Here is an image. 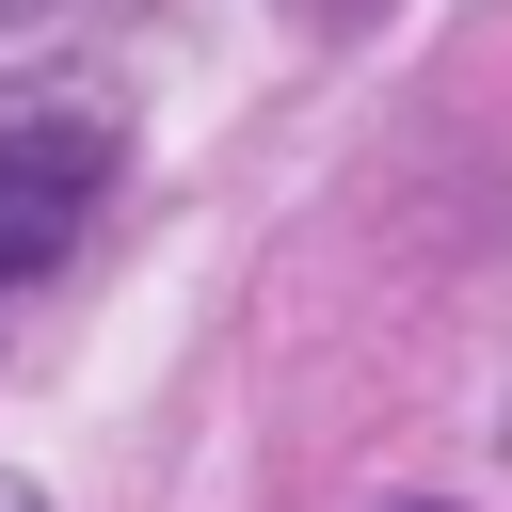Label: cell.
<instances>
[{
	"label": "cell",
	"instance_id": "6da1fadb",
	"mask_svg": "<svg viewBox=\"0 0 512 512\" xmlns=\"http://www.w3.org/2000/svg\"><path fill=\"white\" fill-rule=\"evenodd\" d=\"M112 192V112L96 96H0V304L64 272V240Z\"/></svg>",
	"mask_w": 512,
	"mask_h": 512
},
{
	"label": "cell",
	"instance_id": "7a4b0ae2",
	"mask_svg": "<svg viewBox=\"0 0 512 512\" xmlns=\"http://www.w3.org/2000/svg\"><path fill=\"white\" fill-rule=\"evenodd\" d=\"M0 512H48V496H32V480H0Z\"/></svg>",
	"mask_w": 512,
	"mask_h": 512
}]
</instances>
